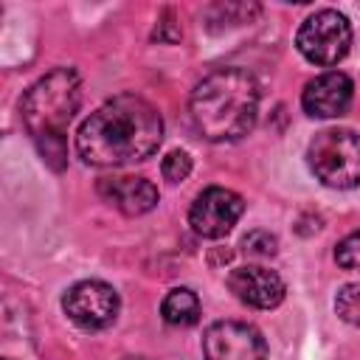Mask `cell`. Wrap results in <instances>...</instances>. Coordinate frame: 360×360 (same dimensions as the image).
<instances>
[{
	"mask_svg": "<svg viewBox=\"0 0 360 360\" xmlns=\"http://www.w3.org/2000/svg\"><path fill=\"white\" fill-rule=\"evenodd\" d=\"M163 141L160 112L135 93L104 101L76 132V152L90 166H124L146 160Z\"/></svg>",
	"mask_w": 360,
	"mask_h": 360,
	"instance_id": "obj_1",
	"label": "cell"
},
{
	"mask_svg": "<svg viewBox=\"0 0 360 360\" xmlns=\"http://www.w3.org/2000/svg\"><path fill=\"white\" fill-rule=\"evenodd\" d=\"M79 104L82 79L73 68H53L37 79L20 101L22 124L53 172L68 166V127L79 112Z\"/></svg>",
	"mask_w": 360,
	"mask_h": 360,
	"instance_id": "obj_2",
	"label": "cell"
},
{
	"mask_svg": "<svg viewBox=\"0 0 360 360\" xmlns=\"http://www.w3.org/2000/svg\"><path fill=\"white\" fill-rule=\"evenodd\" d=\"M188 110L202 138L222 143L248 135L259 115V84L242 68H219L191 90Z\"/></svg>",
	"mask_w": 360,
	"mask_h": 360,
	"instance_id": "obj_3",
	"label": "cell"
},
{
	"mask_svg": "<svg viewBox=\"0 0 360 360\" xmlns=\"http://www.w3.org/2000/svg\"><path fill=\"white\" fill-rule=\"evenodd\" d=\"M312 174L329 188H354L360 183V135L354 129H321L307 149Z\"/></svg>",
	"mask_w": 360,
	"mask_h": 360,
	"instance_id": "obj_4",
	"label": "cell"
},
{
	"mask_svg": "<svg viewBox=\"0 0 360 360\" xmlns=\"http://www.w3.org/2000/svg\"><path fill=\"white\" fill-rule=\"evenodd\" d=\"M295 45L304 53V59H309L312 65H321V68L338 65L349 53L352 25L340 11L321 8L301 22L295 34Z\"/></svg>",
	"mask_w": 360,
	"mask_h": 360,
	"instance_id": "obj_5",
	"label": "cell"
},
{
	"mask_svg": "<svg viewBox=\"0 0 360 360\" xmlns=\"http://www.w3.org/2000/svg\"><path fill=\"white\" fill-rule=\"evenodd\" d=\"M62 307L76 326L93 332L115 321L121 301H118V292L104 281H79L65 292Z\"/></svg>",
	"mask_w": 360,
	"mask_h": 360,
	"instance_id": "obj_6",
	"label": "cell"
},
{
	"mask_svg": "<svg viewBox=\"0 0 360 360\" xmlns=\"http://www.w3.org/2000/svg\"><path fill=\"white\" fill-rule=\"evenodd\" d=\"M242 211H245V200L236 191L222 188V186H208L191 202L188 225L194 228V233L205 239H219L236 225Z\"/></svg>",
	"mask_w": 360,
	"mask_h": 360,
	"instance_id": "obj_7",
	"label": "cell"
},
{
	"mask_svg": "<svg viewBox=\"0 0 360 360\" xmlns=\"http://www.w3.org/2000/svg\"><path fill=\"white\" fill-rule=\"evenodd\" d=\"M205 360H267L264 338L239 321H217L202 335Z\"/></svg>",
	"mask_w": 360,
	"mask_h": 360,
	"instance_id": "obj_8",
	"label": "cell"
},
{
	"mask_svg": "<svg viewBox=\"0 0 360 360\" xmlns=\"http://www.w3.org/2000/svg\"><path fill=\"white\" fill-rule=\"evenodd\" d=\"M228 287L242 304H248L253 309H273L284 301L281 276L262 264H242V267L231 270Z\"/></svg>",
	"mask_w": 360,
	"mask_h": 360,
	"instance_id": "obj_9",
	"label": "cell"
},
{
	"mask_svg": "<svg viewBox=\"0 0 360 360\" xmlns=\"http://www.w3.org/2000/svg\"><path fill=\"white\" fill-rule=\"evenodd\" d=\"M301 104L312 118H338L352 104V79L340 70H326L307 82Z\"/></svg>",
	"mask_w": 360,
	"mask_h": 360,
	"instance_id": "obj_10",
	"label": "cell"
},
{
	"mask_svg": "<svg viewBox=\"0 0 360 360\" xmlns=\"http://www.w3.org/2000/svg\"><path fill=\"white\" fill-rule=\"evenodd\" d=\"M98 197L127 217L146 214L158 205V188L146 177H132V174L101 177L98 180Z\"/></svg>",
	"mask_w": 360,
	"mask_h": 360,
	"instance_id": "obj_11",
	"label": "cell"
},
{
	"mask_svg": "<svg viewBox=\"0 0 360 360\" xmlns=\"http://www.w3.org/2000/svg\"><path fill=\"white\" fill-rule=\"evenodd\" d=\"M160 312H163L166 323H172V326H191L200 318V298L188 287H174L163 298Z\"/></svg>",
	"mask_w": 360,
	"mask_h": 360,
	"instance_id": "obj_12",
	"label": "cell"
},
{
	"mask_svg": "<svg viewBox=\"0 0 360 360\" xmlns=\"http://www.w3.org/2000/svg\"><path fill=\"white\" fill-rule=\"evenodd\" d=\"M335 312L340 315V321L360 326V281L357 284H346L338 298H335Z\"/></svg>",
	"mask_w": 360,
	"mask_h": 360,
	"instance_id": "obj_13",
	"label": "cell"
},
{
	"mask_svg": "<svg viewBox=\"0 0 360 360\" xmlns=\"http://www.w3.org/2000/svg\"><path fill=\"white\" fill-rule=\"evenodd\" d=\"M160 172H163V177L169 183H183L191 174V158H188V152H183V149L169 152L163 158V163H160Z\"/></svg>",
	"mask_w": 360,
	"mask_h": 360,
	"instance_id": "obj_14",
	"label": "cell"
},
{
	"mask_svg": "<svg viewBox=\"0 0 360 360\" xmlns=\"http://www.w3.org/2000/svg\"><path fill=\"white\" fill-rule=\"evenodd\" d=\"M335 262L340 267H360V231L349 233L335 248Z\"/></svg>",
	"mask_w": 360,
	"mask_h": 360,
	"instance_id": "obj_15",
	"label": "cell"
},
{
	"mask_svg": "<svg viewBox=\"0 0 360 360\" xmlns=\"http://www.w3.org/2000/svg\"><path fill=\"white\" fill-rule=\"evenodd\" d=\"M242 248L250 253V256H273L276 253V236L267 233V231H250L245 239H242Z\"/></svg>",
	"mask_w": 360,
	"mask_h": 360,
	"instance_id": "obj_16",
	"label": "cell"
},
{
	"mask_svg": "<svg viewBox=\"0 0 360 360\" xmlns=\"http://www.w3.org/2000/svg\"><path fill=\"white\" fill-rule=\"evenodd\" d=\"M152 37L160 39V42H177L180 39V25L174 22V14L172 11H163V17L158 20V28H155Z\"/></svg>",
	"mask_w": 360,
	"mask_h": 360,
	"instance_id": "obj_17",
	"label": "cell"
},
{
	"mask_svg": "<svg viewBox=\"0 0 360 360\" xmlns=\"http://www.w3.org/2000/svg\"><path fill=\"white\" fill-rule=\"evenodd\" d=\"M127 360H146V357H127Z\"/></svg>",
	"mask_w": 360,
	"mask_h": 360,
	"instance_id": "obj_18",
	"label": "cell"
}]
</instances>
